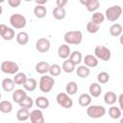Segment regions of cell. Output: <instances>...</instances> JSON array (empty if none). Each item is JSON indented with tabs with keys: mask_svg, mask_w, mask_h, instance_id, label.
Returning a JSON list of instances; mask_svg holds the SVG:
<instances>
[{
	"mask_svg": "<svg viewBox=\"0 0 123 123\" xmlns=\"http://www.w3.org/2000/svg\"><path fill=\"white\" fill-rule=\"evenodd\" d=\"M83 34L81 31H69L63 36V40L68 45H78L82 42Z\"/></svg>",
	"mask_w": 123,
	"mask_h": 123,
	"instance_id": "1",
	"label": "cell"
},
{
	"mask_svg": "<svg viewBox=\"0 0 123 123\" xmlns=\"http://www.w3.org/2000/svg\"><path fill=\"white\" fill-rule=\"evenodd\" d=\"M55 85V80L51 75H42L40 77L39 82H38V87L41 92L43 93H48L52 90Z\"/></svg>",
	"mask_w": 123,
	"mask_h": 123,
	"instance_id": "2",
	"label": "cell"
},
{
	"mask_svg": "<svg viewBox=\"0 0 123 123\" xmlns=\"http://www.w3.org/2000/svg\"><path fill=\"white\" fill-rule=\"evenodd\" d=\"M122 14V8L119 5H113L108 8L105 12V19L110 22H115Z\"/></svg>",
	"mask_w": 123,
	"mask_h": 123,
	"instance_id": "3",
	"label": "cell"
},
{
	"mask_svg": "<svg viewBox=\"0 0 123 123\" xmlns=\"http://www.w3.org/2000/svg\"><path fill=\"white\" fill-rule=\"evenodd\" d=\"M86 114L88 117L97 119L101 118L106 114V109L101 105H89L86 108Z\"/></svg>",
	"mask_w": 123,
	"mask_h": 123,
	"instance_id": "4",
	"label": "cell"
},
{
	"mask_svg": "<svg viewBox=\"0 0 123 123\" xmlns=\"http://www.w3.org/2000/svg\"><path fill=\"white\" fill-rule=\"evenodd\" d=\"M10 23L13 29H23L27 24V20L21 13H12L10 16Z\"/></svg>",
	"mask_w": 123,
	"mask_h": 123,
	"instance_id": "5",
	"label": "cell"
},
{
	"mask_svg": "<svg viewBox=\"0 0 123 123\" xmlns=\"http://www.w3.org/2000/svg\"><path fill=\"white\" fill-rule=\"evenodd\" d=\"M0 69L3 73L5 74H10V75H14L19 71V65L15 62L12 61H4L0 64Z\"/></svg>",
	"mask_w": 123,
	"mask_h": 123,
	"instance_id": "6",
	"label": "cell"
},
{
	"mask_svg": "<svg viewBox=\"0 0 123 123\" xmlns=\"http://www.w3.org/2000/svg\"><path fill=\"white\" fill-rule=\"evenodd\" d=\"M94 56L98 60L108 62V61H110V59L111 57V52L108 47H106L104 45H97L94 49Z\"/></svg>",
	"mask_w": 123,
	"mask_h": 123,
	"instance_id": "7",
	"label": "cell"
},
{
	"mask_svg": "<svg viewBox=\"0 0 123 123\" xmlns=\"http://www.w3.org/2000/svg\"><path fill=\"white\" fill-rule=\"evenodd\" d=\"M57 103L63 109H70L73 106V100L66 92H60L56 97Z\"/></svg>",
	"mask_w": 123,
	"mask_h": 123,
	"instance_id": "8",
	"label": "cell"
},
{
	"mask_svg": "<svg viewBox=\"0 0 123 123\" xmlns=\"http://www.w3.org/2000/svg\"><path fill=\"white\" fill-rule=\"evenodd\" d=\"M50 47H51V43H50L49 39H47L45 37H40L36 42V50L39 53L48 52Z\"/></svg>",
	"mask_w": 123,
	"mask_h": 123,
	"instance_id": "9",
	"label": "cell"
},
{
	"mask_svg": "<svg viewBox=\"0 0 123 123\" xmlns=\"http://www.w3.org/2000/svg\"><path fill=\"white\" fill-rule=\"evenodd\" d=\"M29 119L31 120L32 123H44V116L40 109L33 110L30 112Z\"/></svg>",
	"mask_w": 123,
	"mask_h": 123,
	"instance_id": "10",
	"label": "cell"
},
{
	"mask_svg": "<svg viewBox=\"0 0 123 123\" xmlns=\"http://www.w3.org/2000/svg\"><path fill=\"white\" fill-rule=\"evenodd\" d=\"M27 96V92L25 89H22V88H17V89H13V92H12V100L14 103H17L19 104L25 97Z\"/></svg>",
	"mask_w": 123,
	"mask_h": 123,
	"instance_id": "11",
	"label": "cell"
},
{
	"mask_svg": "<svg viewBox=\"0 0 123 123\" xmlns=\"http://www.w3.org/2000/svg\"><path fill=\"white\" fill-rule=\"evenodd\" d=\"M88 92L91 97L97 98L102 93V86L99 83H92L88 87Z\"/></svg>",
	"mask_w": 123,
	"mask_h": 123,
	"instance_id": "12",
	"label": "cell"
},
{
	"mask_svg": "<svg viewBox=\"0 0 123 123\" xmlns=\"http://www.w3.org/2000/svg\"><path fill=\"white\" fill-rule=\"evenodd\" d=\"M70 53H71V50H70V47L68 44L64 43V44H62L59 49H58V56L61 58V59H67L69 58L70 56Z\"/></svg>",
	"mask_w": 123,
	"mask_h": 123,
	"instance_id": "13",
	"label": "cell"
},
{
	"mask_svg": "<svg viewBox=\"0 0 123 123\" xmlns=\"http://www.w3.org/2000/svg\"><path fill=\"white\" fill-rule=\"evenodd\" d=\"M84 63L87 67H89V68L92 67L93 68V67H96L98 65L99 62H98V59L94 55L88 54V55H86L85 56V58H84Z\"/></svg>",
	"mask_w": 123,
	"mask_h": 123,
	"instance_id": "14",
	"label": "cell"
},
{
	"mask_svg": "<svg viewBox=\"0 0 123 123\" xmlns=\"http://www.w3.org/2000/svg\"><path fill=\"white\" fill-rule=\"evenodd\" d=\"M1 86H2V88H3L4 91H6V92H12V91H13V89H14L15 84H14V82H13V79L5 78V79L2 81Z\"/></svg>",
	"mask_w": 123,
	"mask_h": 123,
	"instance_id": "15",
	"label": "cell"
},
{
	"mask_svg": "<svg viewBox=\"0 0 123 123\" xmlns=\"http://www.w3.org/2000/svg\"><path fill=\"white\" fill-rule=\"evenodd\" d=\"M35 104H36V106L38 109L44 110V109H47L49 107L50 102H49V100H48L47 97H45V96H38V97L36 98Z\"/></svg>",
	"mask_w": 123,
	"mask_h": 123,
	"instance_id": "16",
	"label": "cell"
},
{
	"mask_svg": "<svg viewBox=\"0 0 123 123\" xmlns=\"http://www.w3.org/2000/svg\"><path fill=\"white\" fill-rule=\"evenodd\" d=\"M92 97L89 93H82L78 98V103L81 107H87L91 104Z\"/></svg>",
	"mask_w": 123,
	"mask_h": 123,
	"instance_id": "17",
	"label": "cell"
},
{
	"mask_svg": "<svg viewBox=\"0 0 123 123\" xmlns=\"http://www.w3.org/2000/svg\"><path fill=\"white\" fill-rule=\"evenodd\" d=\"M22 86L26 91H34L37 86V82L34 78H27V80Z\"/></svg>",
	"mask_w": 123,
	"mask_h": 123,
	"instance_id": "18",
	"label": "cell"
},
{
	"mask_svg": "<svg viewBox=\"0 0 123 123\" xmlns=\"http://www.w3.org/2000/svg\"><path fill=\"white\" fill-rule=\"evenodd\" d=\"M108 113L110 115L111 118L112 119H118L121 117V114H122V110L119 109V107H116V106H113L111 105L109 110H108Z\"/></svg>",
	"mask_w": 123,
	"mask_h": 123,
	"instance_id": "19",
	"label": "cell"
},
{
	"mask_svg": "<svg viewBox=\"0 0 123 123\" xmlns=\"http://www.w3.org/2000/svg\"><path fill=\"white\" fill-rule=\"evenodd\" d=\"M110 35L111 37H120L121 34H122V31H123V28H122V25L119 24V23H114L112 24L111 27H110Z\"/></svg>",
	"mask_w": 123,
	"mask_h": 123,
	"instance_id": "20",
	"label": "cell"
},
{
	"mask_svg": "<svg viewBox=\"0 0 123 123\" xmlns=\"http://www.w3.org/2000/svg\"><path fill=\"white\" fill-rule=\"evenodd\" d=\"M117 101V95L115 94V92L113 91H108L105 93L104 95V102L107 104V105H113L115 104Z\"/></svg>",
	"mask_w": 123,
	"mask_h": 123,
	"instance_id": "21",
	"label": "cell"
},
{
	"mask_svg": "<svg viewBox=\"0 0 123 123\" xmlns=\"http://www.w3.org/2000/svg\"><path fill=\"white\" fill-rule=\"evenodd\" d=\"M76 68V65L70 61L69 58L65 59L64 62L62 64V70H63L65 73H72Z\"/></svg>",
	"mask_w": 123,
	"mask_h": 123,
	"instance_id": "22",
	"label": "cell"
},
{
	"mask_svg": "<svg viewBox=\"0 0 123 123\" xmlns=\"http://www.w3.org/2000/svg\"><path fill=\"white\" fill-rule=\"evenodd\" d=\"M49 67H50V64L47 62H38L37 64H36V71L38 73V74H46L49 70Z\"/></svg>",
	"mask_w": 123,
	"mask_h": 123,
	"instance_id": "23",
	"label": "cell"
},
{
	"mask_svg": "<svg viewBox=\"0 0 123 123\" xmlns=\"http://www.w3.org/2000/svg\"><path fill=\"white\" fill-rule=\"evenodd\" d=\"M76 73H77V75L80 77V78H82V79H85V78H87L88 76H89V74H90V69H89V67H87L86 65H79L78 67H77V69H76Z\"/></svg>",
	"mask_w": 123,
	"mask_h": 123,
	"instance_id": "24",
	"label": "cell"
},
{
	"mask_svg": "<svg viewBox=\"0 0 123 123\" xmlns=\"http://www.w3.org/2000/svg\"><path fill=\"white\" fill-rule=\"evenodd\" d=\"M30 116V111L28 109L20 108L16 112V118L18 121H27Z\"/></svg>",
	"mask_w": 123,
	"mask_h": 123,
	"instance_id": "25",
	"label": "cell"
},
{
	"mask_svg": "<svg viewBox=\"0 0 123 123\" xmlns=\"http://www.w3.org/2000/svg\"><path fill=\"white\" fill-rule=\"evenodd\" d=\"M52 14L54 16L55 19L57 20H62L65 17L66 12L64 10V8H60V7H56L54 8V10L52 11Z\"/></svg>",
	"mask_w": 123,
	"mask_h": 123,
	"instance_id": "26",
	"label": "cell"
},
{
	"mask_svg": "<svg viewBox=\"0 0 123 123\" xmlns=\"http://www.w3.org/2000/svg\"><path fill=\"white\" fill-rule=\"evenodd\" d=\"M15 39L19 45H26L29 42V35L26 32H19L15 36Z\"/></svg>",
	"mask_w": 123,
	"mask_h": 123,
	"instance_id": "27",
	"label": "cell"
},
{
	"mask_svg": "<svg viewBox=\"0 0 123 123\" xmlns=\"http://www.w3.org/2000/svg\"><path fill=\"white\" fill-rule=\"evenodd\" d=\"M47 13V10L44 7V5H37L34 8V14L37 18H44Z\"/></svg>",
	"mask_w": 123,
	"mask_h": 123,
	"instance_id": "28",
	"label": "cell"
},
{
	"mask_svg": "<svg viewBox=\"0 0 123 123\" xmlns=\"http://www.w3.org/2000/svg\"><path fill=\"white\" fill-rule=\"evenodd\" d=\"M69 59H70V61H71L75 65H78V64H80V63L82 62V61H83V56H82V53H81L80 51L75 50V51H73V52L70 53Z\"/></svg>",
	"mask_w": 123,
	"mask_h": 123,
	"instance_id": "29",
	"label": "cell"
},
{
	"mask_svg": "<svg viewBox=\"0 0 123 123\" xmlns=\"http://www.w3.org/2000/svg\"><path fill=\"white\" fill-rule=\"evenodd\" d=\"M79 87H78V85L76 82L74 81H71V82H68L66 84V86H65V92L68 94V95H74L77 91H78Z\"/></svg>",
	"mask_w": 123,
	"mask_h": 123,
	"instance_id": "30",
	"label": "cell"
},
{
	"mask_svg": "<svg viewBox=\"0 0 123 123\" xmlns=\"http://www.w3.org/2000/svg\"><path fill=\"white\" fill-rule=\"evenodd\" d=\"M12 111V104L10 101H0V111L3 113H10Z\"/></svg>",
	"mask_w": 123,
	"mask_h": 123,
	"instance_id": "31",
	"label": "cell"
},
{
	"mask_svg": "<svg viewBox=\"0 0 123 123\" xmlns=\"http://www.w3.org/2000/svg\"><path fill=\"white\" fill-rule=\"evenodd\" d=\"M104 20H105V15L100 12H94L91 15V21L97 25L102 24L104 22Z\"/></svg>",
	"mask_w": 123,
	"mask_h": 123,
	"instance_id": "32",
	"label": "cell"
},
{
	"mask_svg": "<svg viewBox=\"0 0 123 123\" xmlns=\"http://www.w3.org/2000/svg\"><path fill=\"white\" fill-rule=\"evenodd\" d=\"M26 80H27V76H26L25 73H23V72H17V73L14 74L13 82H14L15 85H20V86H22V85L25 83Z\"/></svg>",
	"mask_w": 123,
	"mask_h": 123,
	"instance_id": "33",
	"label": "cell"
},
{
	"mask_svg": "<svg viewBox=\"0 0 123 123\" xmlns=\"http://www.w3.org/2000/svg\"><path fill=\"white\" fill-rule=\"evenodd\" d=\"M19 107L20 108H24V109H28V110H30L31 108H33V106H34V100L30 97V96H26L19 104Z\"/></svg>",
	"mask_w": 123,
	"mask_h": 123,
	"instance_id": "34",
	"label": "cell"
},
{
	"mask_svg": "<svg viewBox=\"0 0 123 123\" xmlns=\"http://www.w3.org/2000/svg\"><path fill=\"white\" fill-rule=\"evenodd\" d=\"M100 7V2L99 0H89V2L86 5V8L88 12H96Z\"/></svg>",
	"mask_w": 123,
	"mask_h": 123,
	"instance_id": "35",
	"label": "cell"
},
{
	"mask_svg": "<svg viewBox=\"0 0 123 123\" xmlns=\"http://www.w3.org/2000/svg\"><path fill=\"white\" fill-rule=\"evenodd\" d=\"M49 75H51L52 77H57V76H60L61 75V72H62V67L57 64V63H54V64H51L50 67H49Z\"/></svg>",
	"mask_w": 123,
	"mask_h": 123,
	"instance_id": "36",
	"label": "cell"
},
{
	"mask_svg": "<svg viewBox=\"0 0 123 123\" xmlns=\"http://www.w3.org/2000/svg\"><path fill=\"white\" fill-rule=\"evenodd\" d=\"M97 81H98L99 84H107L110 81V74L108 72H105V71H102V72L98 73Z\"/></svg>",
	"mask_w": 123,
	"mask_h": 123,
	"instance_id": "37",
	"label": "cell"
},
{
	"mask_svg": "<svg viewBox=\"0 0 123 123\" xmlns=\"http://www.w3.org/2000/svg\"><path fill=\"white\" fill-rule=\"evenodd\" d=\"M99 28H100V25L95 24V23L92 22L91 20L88 21L87 24H86V31H87V33H89V34H96V33L99 31Z\"/></svg>",
	"mask_w": 123,
	"mask_h": 123,
	"instance_id": "38",
	"label": "cell"
},
{
	"mask_svg": "<svg viewBox=\"0 0 123 123\" xmlns=\"http://www.w3.org/2000/svg\"><path fill=\"white\" fill-rule=\"evenodd\" d=\"M14 37H15V32H14L13 28H10V27H8V29L2 36L3 39H5V40H12Z\"/></svg>",
	"mask_w": 123,
	"mask_h": 123,
	"instance_id": "39",
	"label": "cell"
},
{
	"mask_svg": "<svg viewBox=\"0 0 123 123\" xmlns=\"http://www.w3.org/2000/svg\"><path fill=\"white\" fill-rule=\"evenodd\" d=\"M22 0H8V4L12 8H17L20 6Z\"/></svg>",
	"mask_w": 123,
	"mask_h": 123,
	"instance_id": "40",
	"label": "cell"
},
{
	"mask_svg": "<svg viewBox=\"0 0 123 123\" xmlns=\"http://www.w3.org/2000/svg\"><path fill=\"white\" fill-rule=\"evenodd\" d=\"M68 3V0H56V5L57 7L60 8H64Z\"/></svg>",
	"mask_w": 123,
	"mask_h": 123,
	"instance_id": "41",
	"label": "cell"
},
{
	"mask_svg": "<svg viewBox=\"0 0 123 123\" xmlns=\"http://www.w3.org/2000/svg\"><path fill=\"white\" fill-rule=\"evenodd\" d=\"M119 103V109L123 110V94H120L119 96H117V101Z\"/></svg>",
	"mask_w": 123,
	"mask_h": 123,
	"instance_id": "42",
	"label": "cell"
},
{
	"mask_svg": "<svg viewBox=\"0 0 123 123\" xmlns=\"http://www.w3.org/2000/svg\"><path fill=\"white\" fill-rule=\"evenodd\" d=\"M8 29V26L5 24H0V37L3 36V34L6 32V30Z\"/></svg>",
	"mask_w": 123,
	"mask_h": 123,
	"instance_id": "43",
	"label": "cell"
},
{
	"mask_svg": "<svg viewBox=\"0 0 123 123\" xmlns=\"http://www.w3.org/2000/svg\"><path fill=\"white\" fill-rule=\"evenodd\" d=\"M34 1L37 3V5H45L48 2V0H34Z\"/></svg>",
	"mask_w": 123,
	"mask_h": 123,
	"instance_id": "44",
	"label": "cell"
},
{
	"mask_svg": "<svg viewBox=\"0 0 123 123\" xmlns=\"http://www.w3.org/2000/svg\"><path fill=\"white\" fill-rule=\"evenodd\" d=\"M79 2H80V3H81L83 6H86V4L89 2V0H79Z\"/></svg>",
	"mask_w": 123,
	"mask_h": 123,
	"instance_id": "45",
	"label": "cell"
},
{
	"mask_svg": "<svg viewBox=\"0 0 123 123\" xmlns=\"http://www.w3.org/2000/svg\"><path fill=\"white\" fill-rule=\"evenodd\" d=\"M2 12H3V7H2L1 4H0V15L2 14Z\"/></svg>",
	"mask_w": 123,
	"mask_h": 123,
	"instance_id": "46",
	"label": "cell"
},
{
	"mask_svg": "<svg viewBox=\"0 0 123 123\" xmlns=\"http://www.w3.org/2000/svg\"><path fill=\"white\" fill-rule=\"evenodd\" d=\"M6 0H0V4H2V3H4Z\"/></svg>",
	"mask_w": 123,
	"mask_h": 123,
	"instance_id": "47",
	"label": "cell"
},
{
	"mask_svg": "<svg viewBox=\"0 0 123 123\" xmlns=\"http://www.w3.org/2000/svg\"><path fill=\"white\" fill-rule=\"evenodd\" d=\"M23 1H25V2H31V1H33V0H23Z\"/></svg>",
	"mask_w": 123,
	"mask_h": 123,
	"instance_id": "48",
	"label": "cell"
},
{
	"mask_svg": "<svg viewBox=\"0 0 123 123\" xmlns=\"http://www.w3.org/2000/svg\"><path fill=\"white\" fill-rule=\"evenodd\" d=\"M1 98H2V94H1V92H0V101H1Z\"/></svg>",
	"mask_w": 123,
	"mask_h": 123,
	"instance_id": "49",
	"label": "cell"
}]
</instances>
